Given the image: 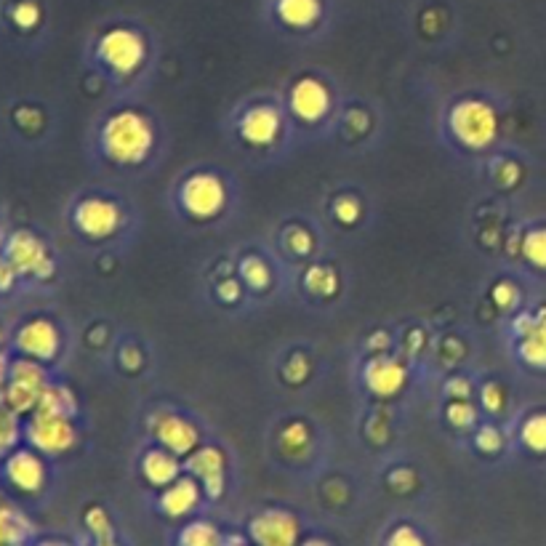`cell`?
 <instances>
[{"instance_id":"cell-29","label":"cell","mask_w":546,"mask_h":546,"mask_svg":"<svg viewBox=\"0 0 546 546\" xmlns=\"http://www.w3.org/2000/svg\"><path fill=\"white\" fill-rule=\"evenodd\" d=\"M448 419H451L453 427H461V429L475 427V421H477L475 405L469 403V400H453V403L448 405Z\"/></svg>"},{"instance_id":"cell-17","label":"cell","mask_w":546,"mask_h":546,"mask_svg":"<svg viewBox=\"0 0 546 546\" xmlns=\"http://www.w3.org/2000/svg\"><path fill=\"white\" fill-rule=\"evenodd\" d=\"M520 357L533 368H546V315H525L515 323Z\"/></svg>"},{"instance_id":"cell-20","label":"cell","mask_w":546,"mask_h":546,"mask_svg":"<svg viewBox=\"0 0 546 546\" xmlns=\"http://www.w3.org/2000/svg\"><path fill=\"white\" fill-rule=\"evenodd\" d=\"M275 16L288 30H309L323 16V0H275Z\"/></svg>"},{"instance_id":"cell-6","label":"cell","mask_w":546,"mask_h":546,"mask_svg":"<svg viewBox=\"0 0 546 546\" xmlns=\"http://www.w3.org/2000/svg\"><path fill=\"white\" fill-rule=\"evenodd\" d=\"M126 222L123 208L112 198L102 195H86L72 208V227L88 240H110L115 238Z\"/></svg>"},{"instance_id":"cell-7","label":"cell","mask_w":546,"mask_h":546,"mask_svg":"<svg viewBox=\"0 0 546 546\" xmlns=\"http://www.w3.org/2000/svg\"><path fill=\"white\" fill-rule=\"evenodd\" d=\"M22 437L30 448H35L43 456H62L78 443V429H75L72 419L32 411L30 419L22 424Z\"/></svg>"},{"instance_id":"cell-12","label":"cell","mask_w":546,"mask_h":546,"mask_svg":"<svg viewBox=\"0 0 546 546\" xmlns=\"http://www.w3.org/2000/svg\"><path fill=\"white\" fill-rule=\"evenodd\" d=\"M254 546H299V520L285 509H264L248 525Z\"/></svg>"},{"instance_id":"cell-5","label":"cell","mask_w":546,"mask_h":546,"mask_svg":"<svg viewBox=\"0 0 546 546\" xmlns=\"http://www.w3.org/2000/svg\"><path fill=\"white\" fill-rule=\"evenodd\" d=\"M48 387V373L43 363L30 360V357H19L11 363V376H8L6 387L0 392V403L11 408L14 413H30L38 408L40 395Z\"/></svg>"},{"instance_id":"cell-32","label":"cell","mask_w":546,"mask_h":546,"mask_svg":"<svg viewBox=\"0 0 546 546\" xmlns=\"http://www.w3.org/2000/svg\"><path fill=\"white\" fill-rule=\"evenodd\" d=\"M333 214H336V219L344 224H352L357 222V216H360V203H357L355 198H349V195H341L339 200H336V208H333Z\"/></svg>"},{"instance_id":"cell-19","label":"cell","mask_w":546,"mask_h":546,"mask_svg":"<svg viewBox=\"0 0 546 546\" xmlns=\"http://www.w3.org/2000/svg\"><path fill=\"white\" fill-rule=\"evenodd\" d=\"M142 475L144 480L155 488H168L182 477V464H179V456L171 451H166L163 445L158 448H150V451L142 456Z\"/></svg>"},{"instance_id":"cell-37","label":"cell","mask_w":546,"mask_h":546,"mask_svg":"<svg viewBox=\"0 0 546 546\" xmlns=\"http://www.w3.org/2000/svg\"><path fill=\"white\" fill-rule=\"evenodd\" d=\"M483 405L485 408H488V411H496V408H499L501 405V400H499V387H485L483 389Z\"/></svg>"},{"instance_id":"cell-36","label":"cell","mask_w":546,"mask_h":546,"mask_svg":"<svg viewBox=\"0 0 546 546\" xmlns=\"http://www.w3.org/2000/svg\"><path fill=\"white\" fill-rule=\"evenodd\" d=\"M16 280V272L11 270V264L6 262V256L0 254V291H8Z\"/></svg>"},{"instance_id":"cell-4","label":"cell","mask_w":546,"mask_h":546,"mask_svg":"<svg viewBox=\"0 0 546 546\" xmlns=\"http://www.w3.org/2000/svg\"><path fill=\"white\" fill-rule=\"evenodd\" d=\"M179 208L184 214L195 219V222H208L224 214L230 192L227 184L211 171H195V174L184 176V182L179 184Z\"/></svg>"},{"instance_id":"cell-34","label":"cell","mask_w":546,"mask_h":546,"mask_svg":"<svg viewBox=\"0 0 546 546\" xmlns=\"http://www.w3.org/2000/svg\"><path fill=\"white\" fill-rule=\"evenodd\" d=\"M285 243H288V248H291L293 254H309L312 251V235H309L307 230H291L288 235H285Z\"/></svg>"},{"instance_id":"cell-23","label":"cell","mask_w":546,"mask_h":546,"mask_svg":"<svg viewBox=\"0 0 546 546\" xmlns=\"http://www.w3.org/2000/svg\"><path fill=\"white\" fill-rule=\"evenodd\" d=\"M240 280L248 285V291L264 293L272 285V270L270 264L264 262L262 256H246L238 267Z\"/></svg>"},{"instance_id":"cell-10","label":"cell","mask_w":546,"mask_h":546,"mask_svg":"<svg viewBox=\"0 0 546 546\" xmlns=\"http://www.w3.org/2000/svg\"><path fill=\"white\" fill-rule=\"evenodd\" d=\"M333 107L331 88L325 86L320 78H299L288 91V110L296 120L315 126L320 120L328 118Z\"/></svg>"},{"instance_id":"cell-13","label":"cell","mask_w":546,"mask_h":546,"mask_svg":"<svg viewBox=\"0 0 546 546\" xmlns=\"http://www.w3.org/2000/svg\"><path fill=\"white\" fill-rule=\"evenodd\" d=\"M187 472L200 483L206 496L219 499L227 483V459L216 445H198L187 459Z\"/></svg>"},{"instance_id":"cell-40","label":"cell","mask_w":546,"mask_h":546,"mask_svg":"<svg viewBox=\"0 0 546 546\" xmlns=\"http://www.w3.org/2000/svg\"><path fill=\"white\" fill-rule=\"evenodd\" d=\"M35 546H70V544H64V541H40V544Z\"/></svg>"},{"instance_id":"cell-8","label":"cell","mask_w":546,"mask_h":546,"mask_svg":"<svg viewBox=\"0 0 546 546\" xmlns=\"http://www.w3.org/2000/svg\"><path fill=\"white\" fill-rule=\"evenodd\" d=\"M3 256L11 264V270L16 272V277L46 280L56 270L54 256H51L48 246L38 235H32L30 230L11 232L6 238V246H3Z\"/></svg>"},{"instance_id":"cell-35","label":"cell","mask_w":546,"mask_h":546,"mask_svg":"<svg viewBox=\"0 0 546 546\" xmlns=\"http://www.w3.org/2000/svg\"><path fill=\"white\" fill-rule=\"evenodd\" d=\"M88 525H91V531L99 539H110V523H107V515H104L102 509H91L88 512Z\"/></svg>"},{"instance_id":"cell-11","label":"cell","mask_w":546,"mask_h":546,"mask_svg":"<svg viewBox=\"0 0 546 546\" xmlns=\"http://www.w3.org/2000/svg\"><path fill=\"white\" fill-rule=\"evenodd\" d=\"M283 123V112L277 110L275 104L259 102L240 112V118L235 120V131L248 147H270L283 131Z\"/></svg>"},{"instance_id":"cell-15","label":"cell","mask_w":546,"mask_h":546,"mask_svg":"<svg viewBox=\"0 0 546 546\" xmlns=\"http://www.w3.org/2000/svg\"><path fill=\"white\" fill-rule=\"evenodd\" d=\"M152 432H155L158 445H163L166 451L176 453V456H190L200 445L198 427L190 419L176 416V413H158V419L152 424Z\"/></svg>"},{"instance_id":"cell-26","label":"cell","mask_w":546,"mask_h":546,"mask_svg":"<svg viewBox=\"0 0 546 546\" xmlns=\"http://www.w3.org/2000/svg\"><path fill=\"white\" fill-rule=\"evenodd\" d=\"M523 443L536 453H546V413H536L523 424Z\"/></svg>"},{"instance_id":"cell-21","label":"cell","mask_w":546,"mask_h":546,"mask_svg":"<svg viewBox=\"0 0 546 546\" xmlns=\"http://www.w3.org/2000/svg\"><path fill=\"white\" fill-rule=\"evenodd\" d=\"M35 411L54 413V416H64V419H75V413H78V400H75L70 387H64V384H51V381H48V387L43 389V395H40V403Z\"/></svg>"},{"instance_id":"cell-16","label":"cell","mask_w":546,"mask_h":546,"mask_svg":"<svg viewBox=\"0 0 546 546\" xmlns=\"http://www.w3.org/2000/svg\"><path fill=\"white\" fill-rule=\"evenodd\" d=\"M363 381L373 395L392 397L405 387V368L387 355L371 357L363 368Z\"/></svg>"},{"instance_id":"cell-2","label":"cell","mask_w":546,"mask_h":546,"mask_svg":"<svg viewBox=\"0 0 546 546\" xmlns=\"http://www.w3.org/2000/svg\"><path fill=\"white\" fill-rule=\"evenodd\" d=\"M445 126L451 131L453 142H459L467 150H485L496 142L499 134V118L488 102L483 99H461L453 102L448 115H445Z\"/></svg>"},{"instance_id":"cell-3","label":"cell","mask_w":546,"mask_h":546,"mask_svg":"<svg viewBox=\"0 0 546 546\" xmlns=\"http://www.w3.org/2000/svg\"><path fill=\"white\" fill-rule=\"evenodd\" d=\"M96 59L112 75L131 78L147 62V40L142 38V32L131 27H110L96 43Z\"/></svg>"},{"instance_id":"cell-27","label":"cell","mask_w":546,"mask_h":546,"mask_svg":"<svg viewBox=\"0 0 546 546\" xmlns=\"http://www.w3.org/2000/svg\"><path fill=\"white\" fill-rule=\"evenodd\" d=\"M523 254H525V259L533 264V267L546 270V227L544 230H533L525 235Z\"/></svg>"},{"instance_id":"cell-31","label":"cell","mask_w":546,"mask_h":546,"mask_svg":"<svg viewBox=\"0 0 546 546\" xmlns=\"http://www.w3.org/2000/svg\"><path fill=\"white\" fill-rule=\"evenodd\" d=\"M387 546H427L424 539L419 536V531H413L411 525H400L395 531L389 533Z\"/></svg>"},{"instance_id":"cell-41","label":"cell","mask_w":546,"mask_h":546,"mask_svg":"<svg viewBox=\"0 0 546 546\" xmlns=\"http://www.w3.org/2000/svg\"><path fill=\"white\" fill-rule=\"evenodd\" d=\"M96 546H118V544H112L110 539H99V544H96Z\"/></svg>"},{"instance_id":"cell-39","label":"cell","mask_w":546,"mask_h":546,"mask_svg":"<svg viewBox=\"0 0 546 546\" xmlns=\"http://www.w3.org/2000/svg\"><path fill=\"white\" fill-rule=\"evenodd\" d=\"M299 546H331V544H328V541H323V539H309V541H304V544H299Z\"/></svg>"},{"instance_id":"cell-38","label":"cell","mask_w":546,"mask_h":546,"mask_svg":"<svg viewBox=\"0 0 546 546\" xmlns=\"http://www.w3.org/2000/svg\"><path fill=\"white\" fill-rule=\"evenodd\" d=\"M11 363H14V360H8L6 352H0V392H3L8 376H11Z\"/></svg>"},{"instance_id":"cell-1","label":"cell","mask_w":546,"mask_h":546,"mask_svg":"<svg viewBox=\"0 0 546 546\" xmlns=\"http://www.w3.org/2000/svg\"><path fill=\"white\" fill-rule=\"evenodd\" d=\"M96 142L107 163L120 168H136L147 163L155 150V128L144 112L123 107L104 118Z\"/></svg>"},{"instance_id":"cell-24","label":"cell","mask_w":546,"mask_h":546,"mask_svg":"<svg viewBox=\"0 0 546 546\" xmlns=\"http://www.w3.org/2000/svg\"><path fill=\"white\" fill-rule=\"evenodd\" d=\"M22 437V424H19V413L0 403V456H6L16 448Z\"/></svg>"},{"instance_id":"cell-18","label":"cell","mask_w":546,"mask_h":546,"mask_svg":"<svg viewBox=\"0 0 546 546\" xmlns=\"http://www.w3.org/2000/svg\"><path fill=\"white\" fill-rule=\"evenodd\" d=\"M200 496H203V488L195 477H179L160 493V512L168 517H187L198 509Z\"/></svg>"},{"instance_id":"cell-30","label":"cell","mask_w":546,"mask_h":546,"mask_svg":"<svg viewBox=\"0 0 546 546\" xmlns=\"http://www.w3.org/2000/svg\"><path fill=\"white\" fill-rule=\"evenodd\" d=\"M11 19H14L16 27H22V30H32V27L40 22L38 3H32V0H22V3H16V6L11 8Z\"/></svg>"},{"instance_id":"cell-25","label":"cell","mask_w":546,"mask_h":546,"mask_svg":"<svg viewBox=\"0 0 546 546\" xmlns=\"http://www.w3.org/2000/svg\"><path fill=\"white\" fill-rule=\"evenodd\" d=\"M179 546H219V533L214 525L190 523L179 533Z\"/></svg>"},{"instance_id":"cell-33","label":"cell","mask_w":546,"mask_h":546,"mask_svg":"<svg viewBox=\"0 0 546 546\" xmlns=\"http://www.w3.org/2000/svg\"><path fill=\"white\" fill-rule=\"evenodd\" d=\"M475 443H477V448L485 453L499 451L501 448L499 429L493 427V424H488V427H480V432H477V437H475Z\"/></svg>"},{"instance_id":"cell-9","label":"cell","mask_w":546,"mask_h":546,"mask_svg":"<svg viewBox=\"0 0 546 546\" xmlns=\"http://www.w3.org/2000/svg\"><path fill=\"white\" fill-rule=\"evenodd\" d=\"M14 349L22 357H30L38 363H51L59 357V349H62V333L48 317H32L16 328Z\"/></svg>"},{"instance_id":"cell-14","label":"cell","mask_w":546,"mask_h":546,"mask_svg":"<svg viewBox=\"0 0 546 546\" xmlns=\"http://www.w3.org/2000/svg\"><path fill=\"white\" fill-rule=\"evenodd\" d=\"M3 475L16 491L38 493L46 483V464L35 448H14L3 461Z\"/></svg>"},{"instance_id":"cell-28","label":"cell","mask_w":546,"mask_h":546,"mask_svg":"<svg viewBox=\"0 0 546 546\" xmlns=\"http://www.w3.org/2000/svg\"><path fill=\"white\" fill-rule=\"evenodd\" d=\"M304 285H307L312 293H320V296H331L333 288H336V275H333L328 267H312L304 277Z\"/></svg>"},{"instance_id":"cell-22","label":"cell","mask_w":546,"mask_h":546,"mask_svg":"<svg viewBox=\"0 0 546 546\" xmlns=\"http://www.w3.org/2000/svg\"><path fill=\"white\" fill-rule=\"evenodd\" d=\"M30 523L24 520L22 512L0 504V546H19L30 536Z\"/></svg>"}]
</instances>
